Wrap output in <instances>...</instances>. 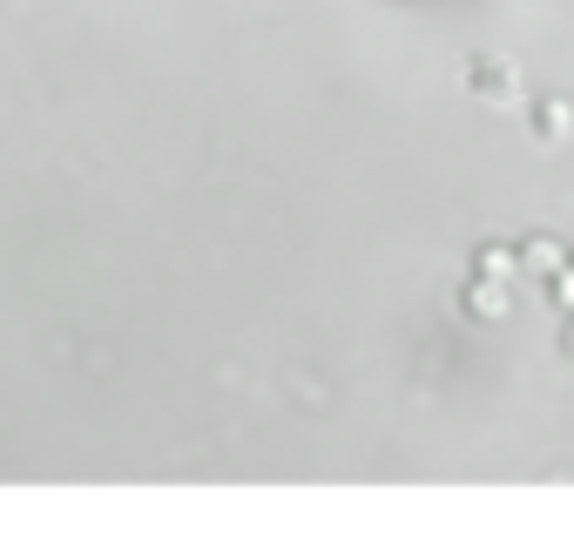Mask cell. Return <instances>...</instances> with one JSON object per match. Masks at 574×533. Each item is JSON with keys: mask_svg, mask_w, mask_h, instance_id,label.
<instances>
[{"mask_svg": "<svg viewBox=\"0 0 574 533\" xmlns=\"http://www.w3.org/2000/svg\"><path fill=\"white\" fill-rule=\"evenodd\" d=\"M514 263H521V271H541V278H554V271H561V263H567V250L541 237V243H527V250H521Z\"/></svg>", "mask_w": 574, "mask_h": 533, "instance_id": "cell-1", "label": "cell"}, {"mask_svg": "<svg viewBox=\"0 0 574 533\" xmlns=\"http://www.w3.org/2000/svg\"><path fill=\"white\" fill-rule=\"evenodd\" d=\"M514 271H521L514 250H480V278H486V284H507Z\"/></svg>", "mask_w": 574, "mask_h": 533, "instance_id": "cell-2", "label": "cell"}, {"mask_svg": "<svg viewBox=\"0 0 574 533\" xmlns=\"http://www.w3.org/2000/svg\"><path fill=\"white\" fill-rule=\"evenodd\" d=\"M466 304H473L480 318H501V311H507V291H501V284H486V278H480V291H473Z\"/></svg>", "mask_w": 574, "mask_h": 533, "instance_id": "cell-3", "label": "cell"}, {"mask_svg": "<svg viewBox=\"0 0 574 533\" xmlns=\"http://www.w3.org/2000/svg\"><path fill=\"white\" fill-rule=\"evenodd\" d=\"M541 129H547V135H567V109H561V102H547V109H541Z\"/></svg>", "mask_w": 574, "mask_h": 533, "instance_id": "cell-4", "label": "cell"}, {"mask_svg": "<svg viewBox=\"0 0 574 533\" xmlns=\"http://www.w3.org/2000/svg\"><path fill=\"white\" fill-rule=\"evenodd\" d=\"M554 298H561V304H574V271H567V263L554 271Z\"/></svg>", "mask_w": 574, "mask_h": 533, "instance_id": "cell-5", "label": "cell"}, {"mask_svg": "<svg viewBox=\"0 0 574 533\" xmlns=\"http://www.w3.org/2000/svg\"><path fill=\"white\" fill-rule=\"evenodd\" d=\"M567 344H574V331H567Z\"/></svg>", "mask_w": 574, "mask_h": 533, "instance_id": "cell-6", "label": "cell"}]
</instances>
